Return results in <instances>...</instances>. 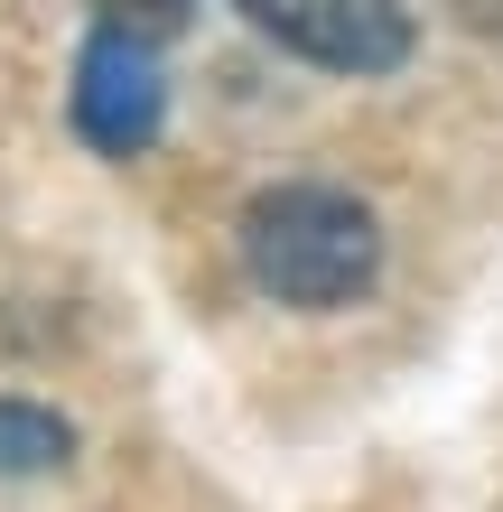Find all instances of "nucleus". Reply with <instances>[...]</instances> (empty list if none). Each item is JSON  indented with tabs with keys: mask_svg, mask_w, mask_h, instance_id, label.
<instances>
[{
	"mask_svg": "<svg viewBox=\"0 0 503 512\" xmlns=\"http://www.w3.org/2000/svg\"><path fill=\"white\" fill-rule=\"evenodd\" d=\"M66 457H75L66 410H47V401H0V485H19V475H56Z\"/></svg>",
	"mask_w": 503,
	"mask_h": 512,
	"instance_id": "20e7f679",
	"label": "nucleus"
},
{
	"mask_svg": "<svg viewBox=\"0 0 503 512\" xmlns=\"http://www.w3.org/2000/svg\"><path fill=\"white\" fill-rule=\"evenodd\" d=\"M233 10L327 75H392L420 56V19L401 0H233Z\"/></svg>",
	"mask_w": 503,
	"mask_h": 512,
	"instance_id": "f03ea898",
	"label": "nucleus"
},
{
	"mask_svg": "<svg viewBox=\"0 0 503 512\" xmlns=\"http://www.w3.org/2000/svg\"><path fill=\"white\" fill-rule=\"evenodd\" d=\"M243 270L280 308H345L382 270V224L345 187H271L243 205Z\"/></svg>",
	"mask_w": 503,
	"mask_h": 512,
	"instance_id": "f257e3e1",
	"label": "nucleus"
},
{
	"mask_svg": "<svg viewBox=\"0 0 503 512\" xmlns=\"http://www.w3.org/2000/svg\"><path fill=\"white\" fill-rule=\"evenodd\" d=\"M159 112H168V75H159L150 38L94 28L84 56H75V140L103 149V159H131V149L159 131Z\"/></svg>",
	"mask_w": 503,
	"mask_h": 512,
	"instance_id": "7ed1b4c3",
	"label": "nucleus"
},
{
	"mask_svg": "<svg viewBox=\"0 0 503 512\" xmlns=\"http://www.w3.org/2000/svg\"><path fill=\"white\" fill-rule=\"evenodd\" d=\"M103 28H131V38H177L196 19V0H84Z\"/></svg>",
	"mask_w": 503,
	"mask_h": 512,
	"instance_id": "39448f33",
	"label": "nucleus"
}]
</instances>
